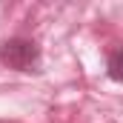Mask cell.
Returning <instances> with one entry per match:
<instances>
[{
	"label": "cell",
	"instance_id": "6da1fadb",
	"mask_svg": "<svg viewBox=\"0 0 123 123\" xmlns=\"http://www.w3.org/2000/svg\"><path fill=\"white\" fill-rule=\"evenodd\" d=\"M0 60L17 72H34L40 66V46L26 37H12L0 43Z\"/></svg>",
	"mask_w": 123,
	"mask_h": 123
},
{
	"label": "cell",
	"instance_id": "7a4b0ae2",
	"mask_svg": "<svg viewBox=\"0 0 123 123\" xmlns=\"http://www.w3.org/2000/svg\"><path fill=\"white\" fill-rule=\"evenodd\" d=\"M106 72H109V77H112V80L123 83V49H117V52H112V55H109Z\"/></svg>",
	"mask_w": 123,
	"mask_h": 123
},
{
	"label": "cell",
	"instance_id": "3957f363",
	"mask_svg": "<svg viewBox=\"0 0 123 123\" xmlns=\"http://www.w3.org/2000/svg\"><path fill=\"white\" fill-rule=\"evenodd\" d=\"M0 123H3V120H0Z\"/></svg>",
	"mask_w": 123,
	"mask_h": 123
}]
</instances>
